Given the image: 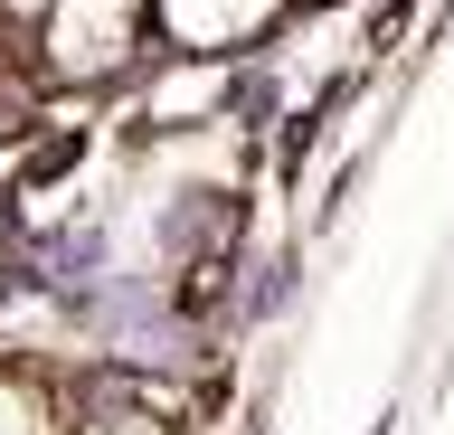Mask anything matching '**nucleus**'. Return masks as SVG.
Wrapping results in <instances>:
<instances>
[{"label": "nucleus", "instance_id": "6", "mask_svg": "<svg viewBox=\"0 0 454 435\" xmlns=\"http://www.w3.org/2000/svg\"><path fill=\"white\" fill-rule=\"evenodd\" d=\"M38 19H48V0H0V29H20V38H38Z\"/></svg>", "mask_w": 454, "mask_h": 435}, {"label": "nucleus", "instance_id": "3", "mask_svg": "<svg viewBox=\"0 0 454 435\" xmlns=\"http://www.w3.org/2000/svg\"><path fill=\"white\" fill-rule=\"evenodd\" d=\"M237 105V58H170L152 66V86H142V123L152 133H180V123H218Z\"/></svg>", "mask_w": 454, "mask_h": 435}, {"label": "nucleus", "instance_id": "1", "mask_svg": "<svg viewBox=\"0 0 454 435\" xmlns=\"http://www.w3.org/2000/svg\"><path fill=\"white\" fill-rule=\"evenodd\" d=\"M142 38H152V0H48L38 66L57 86H105L142 58Z\"/></svg>", "mask_w": 454, "mask_h": 435}, {"label": "nucleus", "instance_id": "5", "mask_svg": "<svg viewBox=\"0 0 454 435\" xmlns=\"http://www.w3.org/2000/svg\"><path fill=\"white\" fill-rule=\"evenodd\" d=\"M76 435H170L161 416H142V407H105L95 426H76Z\"/></svg>", "mask_w": 454, "mask_h": 435}, {"label": "nucleus", "instance_id": "2", "mask_svg": "<svg viewBox=\"0 0 454 435\" xmlns=\"http://www.w3.org/2000/svg\"><path fill=\"white\" fill-rule=\"evenodd\" d=\"M294 19V0H152L161 58H247Z\"/></svg>", "mask_w": 454, "mask_h": 435}, {"label": "nucleus", "instance_id": "4", "mask_svg": "<svg viewBox=\"0 0 454 435\" xmlns=\"http://www.w3.org/2000/svg\"><path fill=\"white\" fill-rule=\"evenodd\" d=\"M0 435H67V416H57V398H48V378L0 369Z\"/></svg>", "mask_w": 454, "mask_h": 435}]
</instances>
